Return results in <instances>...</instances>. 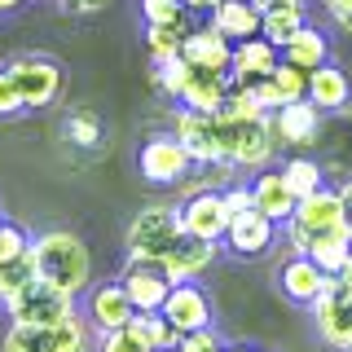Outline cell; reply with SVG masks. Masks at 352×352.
I'll return each instance as SVG.
<instances>
[{
    "mask_svg": "<svg viewBox=\"0 0 352 352\" xmlns=\"http://www.w3.org/2000/svg\"><path fill=\"white\" fill-rule=\"evenodd\" d=\"M31 264H36V278L58 286L66 295H80L88 286V273H93V260H88V247L75 234H40L31 242Z\"/></svg>",
    "mask_w": 352,
    "mask_h": 352,
    "instance_id": "obj_1",
    "label": "cell"
},
{
    "mask_svg": "<svg viewBox=\"0 0 352 352\" xmlns=\"http://www.w3.org/2000/svg\"><path fill=\"white\" fill-rule=\"evenodd\" d=\"M216 132H220V159H229L234 168L260 172L273 159V132H269V115L264 119H225L216 115Z\"/></svg>",
    "mask_w": 352,
    "mask_h": 352,
    "instance_id": "obj_2",
    "label": "cell"
},
{
    "mask_svg": "<svg viewBox=\"0 0 352 352\" xmlns=\"http://www.w3.org/2000/svg\"><path fill=\"white\" fill-rule=\"evenodd\" d=\"M181 207L168 203H150L132 216L128 225V256H146V260H163L168 251L181 242Z\"/></svg>",
    "mask_w": 352,
    "mask_h": 352,
    "instance_id": "obj_3",
    "label": "cell"
},
{
    "mask_svg": "<svg viewBox=\"0 0 352 352\" xmlns=\"http://www.w3.org/2000/svg\"><path fill=\"white\" fill-rule=\"evenodd\" d=\"M0 352H88V322L66 317L58 326H9Z\"/></svg>",
    "mask_w": 352,
    "mask_h": 352,
    "instance_id": "obj_4",
    "label": "cell"
},
{
    "mask_svg": "<svg viewBox=\"0 0 352 352\" xmlns=\"http://www.w3.org/2000/svg\"><path fill=\"white\" fill-rule=\"evenodd\" d=\"M5 308H9V317H14V326H58L66 317H75V295H66L58 286L36 278L31 286H22Z\"/></svg>",
    "mask_w": 352,
    "mask_h": 352,
    "instance_id": "obj_5",
    "label": "cell"
},
{
    "mask_svg": "<svg viewBox=\"0 0 352 352\" xmlns=\"http://www.w3.org/2000/svg\"><path fill=\"white\" fill-rule=\"evenodd\" d=\"M5 71H9V80H14L18 97H22V110H44V106L58 102L62 71L49 58H18V62H9Z\"/></svg>",
    "mask_w": 352,
    "mask_h": 352,
    "instance_id": "obj_6",
    "label": "cell"
},
{
    "mask_svg": "<svg viewBox=\"0 0 352 352\" xmlns=\"http://www.w3.org/2000/svg\"><path fill=\"white\" fill-rule=\"evenodd\" d=\"M308 308H313V317H317V335H322L330 348L352 352V291L348 286H339L335 278H330L326 291L317 295Z\"/></svg>",
    "mask_w": 352,
    "mask_h": 352,
    "instance_id": "obj_7",
    "label": "cell"
},
{
    "mask_svg": "<svg viewBox=\"0 0 352 352\" xmlns=\"http://www.w3.org/2000/svg\"><path fill=\"white\" fill-rule=\"evenodd\" d=\"M119 286H124V295L132 300L137 313H159L172 291L168 273H163V260H146V256H128V269L119 278Z\"/></svg>",
    "mask_w": 352,
    "mask_h": 352,
    "instance_id": "obj_8",
    "label": "cell"
},
{
    "mask_svg": "<svg viewBox=\"0 0 352 352\" xmlns=\"http://www.w3.org/2000/svg\"><path fill=\"white\" fill-rule=\"evenodd\" d=\"M137 163H141V176H146L150 185H176V181H185V172L194 168V159L181 150L176 137H150L146 146H141Z\"/></svg>",
    "mask_w": 352,
    "mask_h": 352,
    "instance_id": "obj_9",
    "label": "cell"
},
{
    "mask_svg": "<svg viewBox=\"0 0 352 352\" xmlns=\"http://www.w3.org/2000/svg\"><path fill=\"white\" fill-rule=\"evenodd\" d=\"M159 313L176 335H194V330L212 326V304H207V295L198 291V282H176Z\"/></svg>",
    "mask_w": 352,
    "mask_h": 352,
    "instance_id": "obj_10",
    "label": "cell"
},
{
    "mask_svg": "<svg viewBox=\"0 0 352 352\" xmlns=\"http://www.w3.org/2000/svg\"><path fill=\"white\" fill-rule=\"evenodd\" d=\"M317 128H322V110L308 102V97L304 102H291V106H278L269 115L273 146H313Z\"/></svg>",
    "mask_w": 352,
    "mask_h": 352,
    "instance_id": "obj_11",
    "label": "cell"
},
{
    "mask_svg": "<svg viewBox=\"0 0 352 352\" xmlns=\"http://www.w3.org/2000/svg\"><path fill=\"white\" fill-rule=\"evenodd\" d=\"M286 225H295L304 238H317V234H335V229H344V207H339V190H313L308 198L295 203V216L286 220Z\"/></svg>",
    "mask_w": 352,
    "mask_h": 352,
    "instance_id": "obj_12",
    "label": "cell"
},
{
    "mask_svg": "<svg viewBox=\"0 0 352 352\" xmlns=\"http://www.w3.org/2000/svg\"><path fill=\"white\" fill-rule=\"evenodd\" d=\"M225 242L234 256H264V251L278 242V225H273L269 216H260L256 207H247V212H238V216H229V229H225Z\"/></svg>",
    "mask_w": 352,
    "mask_h": 352,
    "instance_id": "obj_13",
    "label": "cell"
},
{
    "mask_svg": "<svg viewBox=\"0 0 352 352\" xmlns=\"http://www.w3.org/2000/svg\"><path fill=\"white\" fill-rule=\"evenodd\" d=\"M181 229H185V234H194V238L220 242V238H225V229H229V207H225V198L212 194V190L185 198V203H181Z\"/></svg>",
    "mask_w": 352,
    "mask_h": 352,
    "instance_id": "obj_14",
    "label": "cell"
},
{
    "mask_svg": "<svg viewBox=\"0 0 352 352\" xmlns=\"http://www.w3.org/2000/svg\"><path fill=\"white\" fill-rule=\"evenodd\" d=\"M273 66H278V49H273L269 40L251 36V40L234 44V58H229V84H234V88H251V84L269 80Z\"/></svg>",
    "mask_w": 352,
    "mask_h": 352,
    "instance_id": "obj_15",
    "label": "cell"
},
{
    "mask_svg": "<svg viewBox=\"0 0 352 352\" xmlns=\"http://www.w3.org/2000/svg\"><path fill=\"white\" fill-rule=\"evenodd\" d=\"M176 141H181V150L190 154L194 163H212L220 159V132H216V115H198V110H185L176 115Z\"/></svg>",
    "mask_w": 352,
    "mask_h": 352,
    "instance_id": "obj_16",
    "label": "cell"
},
{
    "mask_svg": "<svg viewBox=\"0 0 352 352\" xmlns=\"http://www.w3.org/2000/svg\"><path fill=\"white\" fill-rule=\"evenodd\" d=\"M212 260H216V242H207V238H194V234H181V242L163 256V273H168V282H194V278H203L207 269H212Z\"/></svg>",
    "mask_w": 352,
    "mask_h": 352,
    "instance_id": "obj_17",
    "label": "cell"
},
{
    "mask_svg": "<svg viewBox=\"0 0 352 352\" xmlns=\"http://www.w3.org/2000/svg\"><path fill=\"white\" fill-rule=\"evenodd\" d=\"M181 58L198 66V71H216V75H229V58H234V44H229L220 31L207 22V27H194L181 44Z\"/></svg>",
    "mask_w": 352,
    "mask_h": 352,
    "instance_id": "obj_18",
    "label": "cell"
},
{
    "mask_svg": "<svg viewBox=\"0 0 352 352\" xmlns=\"http://www.w3.org/2000/svg\"><path fill=\"white\" fill-rule=\"evenodd\" d=\"M295 203H300V198L291 194V185L282 181V172H260L256 181H251V207H256L260 216H269L273 225H286V220L295 216Z\"/></svg>",
    "mask_w": 352,
    "mask_h": 352,
    "instance_id": "obj_19",
    "label": "cell"
},
{
    "mask_svg": "<svg viewBox=\"0 0 352 352\" xmlns=\"http://www.w3.org/2000/svg\"><path fill=\"white\" fill-rule=\"evenodd\" d=\"M229 97V75H216V71H198L190 66V75H185V88H181V102L185 110H198V115H216L220 106H225Z\"/></svg>",
    "mask_w": 352,
    "mask_h": 352,
    "instance_id": "obj_20",
    "label": "cell"
},
{
    "mask_svg": "<svg viewBox=\"0 0 352 352\" xmlns=\"http://www.w3.org/2000/svg\"><path fill=\"white\" fill-rule=\"evenodd\" d=\"M304 97L313 102L317 110H344L348 106V97H352V80H348V71H339L335 62H322L317 71H308V88H304Z\"/></svg>",
    "mask_w": 352,
    "mask_h": 352,
    "instance_id": "obj_21",
    "label": "cell"
},
{
    "mask_svg": "<svg viewBox=\"0 0 352 352\" xmlns=\"http://www.w3.org/2000/svg\"><path fill=\"white\" fill-rule=\"evenodd\" d=\"M132 317H137V308H132V300L124 295V286L119 282H106L93 291V300H88V322H93L97 330H124Z\"/></svg>",
    "mask_w": 352,
    "mask_h": 352,
    "instance_id": "obj_22",
    "label": "cell"
},
{
    "mask_svg": "<svg viewBox=\"0 0 352 352\" xmlns=\"http://www.w3.org/2000/svg\"><path fill=\"white\" fill-rule=\"evenodd\" d=\"M278 282H282V295H286V300H295V304H313L317 295L326 291V282H330V278H326V273L317 269V264L308 260V256H291V260L282 264Z\"/></svg>",
    "mask_w": 352,
    "mask_h": 352,
    "instance_id": "obj_23",
    "label": "cell"
},
{
    "mask_svg": "<svg viewBox=\"0 0 352 352\" xmlns=\"http://www.w3.org/2000/svg\"><path fill=\"white\" fill-rule=\"evenodd\" d=\"M212 27L229 44H242V40L260 36V9H256V0H220V5L212 9Z\"/></svg>",
    "mask_w": 352,
    "mask_h": 352,
    "instance_id": "obj_24",
    "label": "cell"
},
{
    "mask_svg": "<svg viewBox=\"0 0 352 352\" xmlns=\"http://www.w3.org/2000/svg\"><path fill=\"white\" fill-rule=\"evenodd\" d=\"M278 58L291 62V66H300V71H317L322 62H330V40H326V31H317V27L304 22V27L278 49Z\"/></svg>",
    "mask_w": 352,
    "mask_h": 352,
    "instance_id": "obj_25",
    "label": "cell"
},
{
    "mask_svg": "<svg viewBox=\"0 0 352 352\" xmlns=\"http://www.w3.org/2000/svg\"><path fill=\"white\" fill-rule=\"evenodd\" d=\"M304 256L313 260L317 269L326 273V278H335V273L348 264V256H352V238H348V229H335V234H317V238H308Z\"/></svg>",
    "mask_w": 352,
    "mask_h": 352,
    "instance_id": "obj_26",
    "label": "cell"
},
{
    "mask_svg": "<svg viewBox=\"0 0 352 352\" xmlns=\"http://www.w3.org/2000/svg\"><path fill=\"white\" fill-rule=\"evenodd\" d=\"M190 31H194V27H190V14L176 18V22H150V27H146V49H150L154 66L181 58V44H185V36H190Z\"/></svg>",
    "mask_w": 352,
    "mask_h": 352,
    "instance_id": "obj_27",
    "label": "cell"
},
{
    "mask_svg": "<svg viewBox=\"0 0 352 352\" xmlns=\"http://www.w3.org/2000/svg\"><path fill=\"white\" fill-rule=\"evenodd\" d=\"M300 27H304V9H264L260 14V40H269L273 49H282Z\"/></svg>",
    "mask_w": 352,
    "mask_h": 352,
    "instance_id": "obj_28",
    "label": "cell"
},
{
    "mask_svg": "<svg viewBox=\"0 0 352 352\" xmlns=\"http://www.w3.org/2000/svg\"><path fill=\"white\" fill-rule=\"evenodd\" d=\"M128 326H132V330H137V335L150 344V352H172L176 344H181V335H176V330L163 322V313H137Z\"/></svg>",
    "mask_w": 352,
    "mask_h": 352,
    "instance_id": "obj_29",
    "label": "cell"
},
{
    "mask_svg": "<svg viewBox=\"0 0 352 352\" xmlns=\"http://www.w3.org/2000/svg\"><path fill=\"white\" fill-rule=\"evenodd\" d=\"M269 84H273V93H278V106L304 102L308 71H300V66H291V62H282V58H278V66H273V75H269Z\"/></svg>",
    "mask_w": 352,
    "mask_h": 352,
    "instance_id": "obj_30",
    "label": "cell"
},
{
    "mask_svg": "<svg viewBox=\"0 0 352 352\" xmlns=\"http://www.w3.org/2000/svg\"><path fill=\"white\" fill-rule=\"evenodd\" d=\"M36 282V264H31V251L27 256H14V260H0V304H9L22 286Z\"/></svg>",
    "mask_w": 352,
    "mask_h": 352,
    "instance_id": "obj_31",
    "label": "cell"
},
{
    "mask_svg": "<svg viewBox=\"0 0 352 352\" xmlns=\"http://www.w3.org/2000/svg\"><path fill=\"white\" fill-rule=\"evenodd\" d=\"M282 181L291 185L295 198H308L313 190H322V185H326V181H322V168H317L313 159H291V163L282 168Z\"/></svg>",
    "mask_w": 352,
    "mask_h": 352,
    "instance_id": "obj_32",
    "label": "cell"
},
{
    "mask_svg": "<svg viewBox=\"0 0 352 352\" xmlns=\"http://www.w3.org/2000/svg\"><path fill=\"white\" fill-rule=\"evenodd\" d=\"M97 352H150V344L132 326H124V330H106L102 344H97Z\"/></svg>",
    "mask_w": 352,
    "mask_h": 352,
    "instance_id": "obj_33",
    "label": "cell"
},
{
    "mask_svg": "<svg viewBox=\"0 0 352 352\" xmlns=\"http://www.w3.org/2000/svg\"><path fill=\"white\" fill-rule=\"evenodd\" d=\"M66 137L88 150V146H97V137H102V124H97V115L80 110V115H71V124H66Z\"/></svg>",
    "mask_w": 352,
    "mask_h": 352,
    "instance_id": "obj_34",
    "label": "cell"
},
{
    "mask_svg": "<svg viewBox=\"0 0 352 352\" xmlns=\"http://www.w3.org/2000/svg\"><path fill=\"white\" fill-rule=\"evenodd\" d=\"M31 251V238L27 229L9 225V220H0V260H14V256H27Z\"/></svg>",
    "mask_w": 352,
    "mask_h": 352,
    "instance_id": "obj_35",
    "label": "cell"
},
{
    "mask_svg": "<svg viewBox=\"0 0 352 352\" xmlns=\"http://www.w3.org/2000/svg\"><path fill=\"white\" fill-rule=\"evenodd\" d=\"M141 14H146V27L150 22H176L185 18V5L181 0H141Z\"/></svg>",
    "mask_w": 352,
    "mask_h": 352,
    "instance_id": "obj_36",
    "label": "cell"
},
{
    "mask_svg": "<svg viewBox=\"0 0 352 352\" xmlns=\"http://www.w3.org/2000/svg\"><path fill=\"white\" fill-rule=\"evenodd\" d=\"M176 352H225V348H220V339L212 335V326H207V330H194V335H181Z\"/></svg>",
    "mask_w": 352,
    "mask_h": 352,
    "instance_id": "obj_37",
    "label": "cell"
},
{
    "mask_svg": "<svg viewBox=\"0 0 352 352\" xmlns=\"http://www.w3.org/2000/svg\"><path fill=\"white\" fill-rule=\"evenodd\" d=\"M18 110H22V97H18L14 80H9V71H0V119L18 115Z\"/></svg>",
    "mask_w": 352,
    "mask_h": 352,
    "instance_id": "obj_38",
    "label": "cell"
},
{
    "mask_svg": "<svg viewBox=\"0 0 352 352\" xmlns=\"http://www.w3.org/2000/svg\"><path fill=\"white\" fill-rule=\"evenodd\" d=\"M220 198H225L229 216H238V212H247V207H251V185H229V190H220Z\"/></svg>",
    "mask_w": 352,
    "mask_h": 352,
    "instance_id": "obj_39",
    "label": "cell"
},
{
    "mask_svg": "<svg viewBox=\"0 0 352 352\" xmlns=\"http://www.w3.org/2000/svg\"><path fill=\"white\" fill-rule=\"evenodd\" d=\"M322 5H326V14L335 18V27L352 36V0H322Z\"/></svg>",
    "mask_w": 352,
    "mask_h": 352,
    "instance_id": "obj_40",
    "label": "cell"
},
{
    "mask_svg": "<svg viewBox=\"0 0 352 352\" xmlns=\"http://www.w3.org/2000/svg\"><path fill=\"white\" fill-rule=\"evenodd\" d=\"M66 14H97V9H106V0H62Z\"/></svg>",
    "mask_w": 352,
    "mask_h": 352,
    "instance_id": "obj_41",
    "label": "cell"
},
{
    "mask_svg": "<svg viewBox=\"0 0 352 352\" xmlns=\"http://www.w3.org/2000/svg\"><path fill=\"white\" fill-rule=\"evenodd\" d=\"M339 207H344V229H348V238H352V181L339 185Z\"/></svg>",
    "mask_w": 352,
    "mask_h": 352,
    "instance_id": "obj_42",
    "label": "cell"
},
{
    "mask_svg": "<svg viewBox=\"0 0 352 352\" xmlns=\"http://www.w3.org/2000/svg\"><path fill=\"white\" fill-rule=\"evenodd\" d=\"M256 9H304V0H256Z\"/></svg>",
    "mask_w": 352,
    "mask_h": 352,
    "instance_id": "obj_43",
    "label": "cell"
},
{
    "mask_svg": "<svg viewBox=\"0 0 352 352\" xmlns=\"http://www.w3.org/2000/svg\"><path fill=\"white\" fill-rule=\"evenodd\" d=\"M181 5H185V14H212L220 0H181Z\"/></svg>",
    "mask_w": 352,
    "mask_h": 352,
    "instance_id": "obj_44",
    "label": "cell"
},
{
    "mask_svg": "<svg viewBox=\"0 0 352 352\" xmlns=\"http://www.w3.org/2000/svg\"><path fill=\"white\" fill-rule=\"evenodd\" d=\"M335 282H339V286H348V291H352V256H348V264H344V269L335 273Z\"/></svg>",
    "mask_w": 352,
    "mask_h": 352,
    "instance_id": "obj_45",
    "label": "cell"
},
{
    "mask_svg": "<svg viewBox=\"0 0 352 352\" xmlns=\"http://www.w3.org/2000/svg\"><path fill=\"white\" fill-rule=\"evenodd\" d=\"M18 5H22V0H0V14H14Z\"/></svg>",
    "mask_w": 352,
    "mask_h": 352,
    "instance_id": "obj_46",
    "label": "cell"
},
{
    "mask_svg": "<svg viewBox=\"0 0 352 352\" xmlns=\"http://www.w3.org/2000/svg\"><path fill=\"white\" fill-rule=\"evenodd\" d=\"M58 5H62V0H58Z\"/></svg>",
    "mask_w": 352,
    "mask_h": 352,
    "instance_id": "obj_47",
    "label": "cell"
},
{
    "mask_svg": "<svg viewBox=\"0 0 352 352\" xmlns=\"http://www.w3.org/2000/svg\"><path fill=\"white\" fill-rule=\"evenodd\" d=\"M172 352H176V348H172Z\"/></svg>",
    "mask_w": 352,
    "mask_h": 352,
    "instance_id": "obj_48",
    "label": "cell"
}]
</instances>
